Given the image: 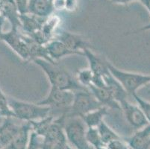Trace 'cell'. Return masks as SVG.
<instances>
[{"label":"cell","mask_w":150,"mask_h":149,"mask_svg":"<svg viewBox=\"0 0 150 149\" xmlns=\"http://www.w3.org/2000/svg\"><path fill=\"white\" fill-rule=\"evenodd\" d=\"M49 1H50V2H53V0H49Z\"/></svg>","instance_id":"obj_42"},{"label":"cell","mask_w":150,"mask_h":149,"mask_svg":"<svg viewBox=\"0 0 150 149\" xmlns=\"http://www.w3.org/2000/svg\"><path fill=\"white\" fill-rule=\"evenodd\" d=\"M150 31V23L146 25H144L142 26L141 28H140L139 29L135 30V31H132V32H129L127 35H132V34H137L138 32H141V31Z\"/></svg>","instance_id":"obj_34"},{"label":"cell","mask_w":150,"mask_h":149,"mask_svg":"<svg viewBox=\"0 0 150 149\" xmlns=\"http://www.w3.org/2000/svg\"><path fill=\"white\" fill-rule=\"evenodd\" d=\"M33 62L42 69L50 82L51 87L67 90L71 91L88 90L79 83L76 78L73 76L58 64L43 58H37Z\"/></svg>","instance_id":"obj_1"},{"label":"cell","mask_w":150,"mask_h":149,"mask_svg":"<svg viewBox=\"0 0 150 149\" xmlns=\"http://www.w3.org/2000/svg\"><path fill=\"white\" fill-rule=\"evenodd\" d=\"M75 97V92L67 90L51 87L50 93L43 100L38 104L43 106L50 107L53 110H59L62 113H68L73 105Z\"/></svg>","instance_id":"obj_6"},{"label":"cell","mask_w":150,"mask_h":149,"mask_svg":"<svg viewBox=\"0 0 150 149\" xmlns=\"http://www.w3.org/2000/svg\"><path fill=\"white\" fill-rule=\"evenodd\" d=\"M132 96L135 100L137 105H138L142 112L144 113V116L150 124V102L145 100L144 98H141L137 93L133 94Z\"/></svg>","instance_id":"obj_28"},{"label":"cell","mask_w":150,"mask_h":149,"mask_svg":"<svg viewBox=\"0 0 150 149\" xmlns=\"http://www.w3.org/2000/svg\"><path fill=\"white\" fill-rule=\"evenodd\" d=\"M53 39H57L66 45L69 49L84 56L83 52L85 49H93V46L84 37L76 33L69 32L65 30L57 31Z\"/></svg>","instance_id":"obj_9"},{"label":"cell","mask_w":150,"mask_h":149,"mask_svg":"<svg viewBox=\"0 0 150 149\" xmlns=\"http://www.w3.org/2000/svg\"><path fill=\"white\" fill-rule=\"evenodd\" d=\"M21 28L28 36H32L41 30L43 23L46 19L40 18L35 15L27 13L20 15Z\"/></svg>","instance_id":"obj_19"},{"label":"cell","mask_w":150,"mask_h":149,"mask_svg":"<svg viewBox=\"0 0 150 149\" xmlns=\"http://www.w3.org/2000/svg\"><path fill=\"white\" fill-rule=\"evenodd\" d=\"M102 105L98 102L89 90H79L75 92V97L67 117H81L90 112L100 108Z\"/></svg>","instance_id":"obj_7"},{"label":"cell","mask_w":150,"mask_h":149,"mask_svg":"<svg viewBox=\"0 0 150 149\" xmlns=\"http://www.w3.org/2000/svg\"><path fill=\"white\" fill-rule=\"evenodd\" d=\"M42 137L38 136L35 132L31 131L29 142L26 149H40L41 148Z\"/></svg>","instance_id":"obj_29"},{"label":"cell","mask_w":150,"mask_h":149,"mask_svg":"<svg viewBox=\"0 0 150 149\" xmlns=\"http://www.w3.org/2000/svg\"><path fill=\"white\" fill-rule=\"evenodd\" d=\"M14 2L17 6V11L20 15L29 13L28 12L29 0H14Z\"/></svg>","instance_id":"obj_30"},{"label":"cell","mask_w":150,"mask_h":149,"mask_svg":"<svg viewBox=\"0 0 150 149\" xmlns=\"http://www.w3.org/2000/svg\"><path fill=\"white\" fill-rule=\"evenodd\" d=\"M120 105L125 119L131 127L137 131L149 124L137 105H134L125 100L121 102Z\"/></svg>","instance_id":"obj_10"},{"label":"cell","mask_w":150,"mask_h":149,"mask_svg":"<svg viewBox=\"0 0 150 149\" xmlns=\"http://www.w3.org/2000/svg\"><path fill=\"white\" fill-rule=\"evenodd\" d=\"M83 52L84 56L89 63V68L94 75L104 77L110 73L108 66V61L102 59V57L94 54L91 49H85Z\"/></svg>","instance_id":"obj_14"},{"label":"cell","mask_w":150,"mask_h":149,"mask_svg":"<svg viewBox=\"0 0 150 149\" xmlns=\"http://www.w3.org/2000/svg\"><path fill=\"white\" fill-rule=\"evenodd\" d=\"M148 87H149V89H150V84H149V85L148 86Z\"/></svg>","instance_id":"obj_43"},{"label":"cell","mask_w":150,"mask_h":149,"mask_svg":"<svg viewBox=\"0 0 150 149\" xmlns=\"http://www.w3.org/2000/svg\"><path fill=\"white\" fill-rule=\"evenodd\" d=\"M32 131L30 122L23 123L20 131L5 149H26Z\"/></svg>","instance_id":"obj_18"},{"label":"cell","mask_w":150,"mask_h":149,"mask_svg":"<svg viewBox=\"0 0 150 149\" xmlns=\"http://www.w3.org/2000/svg\"><path fill=\"white\" fill-rule=\"evenodd\" d=\"M13 117H5L0 125V143L2 147L5 148L11 142L17 134L21 128V125H17L13 121Z\"/></svg>","instance_id":"obj_13"},{"label":"cell","mask_w":150,"mask_h":149,"mask_svg":"<svg viewBox=\"0 0 150 149\" xmlns=\"http://www.w3.org/2000/svg\"><path fill=\"white\" fill-rule=\"evenodd\" d=\"M137 1H139L142 3V5H144L146 8L148 12L150 14V0H137Z\"/></svg>","instance_id":"obj_36"},{"label":"cell","mask_w":150,"mask_h":149,"mask_svg":"<svg viewBox=\"0 0 150 149\" xmlns=\"http://www.w3.org/2000/svg\"><path fill=\"white\" fill-rule=\"evenodd\" d=\"M5 21H6V20H5V17H4L2 14L0 15V35L3 32V31H2V28H3L4 24H5Z\"/></svg>","instance_id":"obj_37"},{"label":"cell","mask_w":150,"mask_h":149,"mask_svg":"<svg viewBox=\"0 0 150 149\" xmlns=\"http://www.w3.org/2000/svg\"><path fill=\"white\" fill-rule=\"evenodd\" d=\"M93 77L94 74L91 69L90 68H86L78 71L76 79L81 86L85 88H88V87L92 84Z\"/></svg>","instance_id":"obj_25"},{"label":"cell","mask_w":150,"mask_h":149,"mask_svg":"<svg viewBox=\"0 0 150 149\" xmlns=\"http://www.w3.org/2000/svg\"><path fill=\"white\" fill-rule=\"evenodd\" d=\"M60 21L61 20L58 16H53V15H51L50 17L45 20L40 31L44 39L46 40V43L54 38V35L57 31V28L59 26Z\"/></svg>","instance_id":"obj_22"},{"label":"cell","mask_w":150,"mask_h":149,"mask_svg":"<svg viewBox=\"0 0 150 149\" xmlns=\"http://www.w3.org/2000/svg\"><path fill=\"white\" fill-rule=\"evenodd\" d=\"M147 93H148L149 95H150V89H149V90H147Z\"/></svg>","instance_id":"obj_39"},{"label":"cell","mask_w":150,"mask_h":149,"mask_svg":"<svg viewBox=\"0 0 150 149\" xmlns=\"http://www.w3.org/2000/svg\"><path fill=\"white\" fill-rule=\"evenodd\" d=\"M110 74L120 83L129 95L137 93V90L150 84V75L127 72L118 69L108 61Z\"/></svg>","instance_id":"obj_3"},{"label":"cell","mask_w":150,"mask_h":149,"mask_svg":"<svg viewBox=\"0 0 150 149\" xmlns=\"http://www.w3.org/2000/svg\"><path fill=\"white\" fill-rule=\"evenodd\" d=\"M52 4L54 10L61 11L65 9V0H53Z\"/></svg>","instance_id":"obj_33"},{"label":"cell","mask_w":150,"mask_h":149,"mask_svg":"<svg viewBox=\"0 0 150 149\" xmlns=\"http://www.w3.org/2000/svg\"><path fill=\"white\" fill-rule=\"evenodd\" d=\"M67 149H72V148H71L69 147H69H68V148H67Z\"/></svg>","instance_id":"obj_41"},{"label":"cell","mask_w":150,"mask_h":149,"mask_svg":"<svg viewBox=\"0 0 150 149\" xmlns=\"http://www.w3.org/2000/svg\"><path fill=\"white\" fill-rule=\"evenodd\" d=\"M134 1H137V0H110V2L113 3L120 4V5H127Z\"/></svg>","instance_id":"obj_35"},{"label":"cell","mask_w":150,"mask_h":149,"mask_svg":"<svg viewBox=\"0 0 150 149\" xmlns=\"http://www.w3.org/2000/svg\"><path fill=\"white\" fill-rule=\"evenodd\" d=\"M0 40L9 46L23 61H31V56L28 45L24 35L18 32V30L11 29L0 35Z\"/></svg>","instance_id":"obj_8"},{"label":"cell","mask_w":150,"mask_h":149,"mask_svg":"<svg viewBox=\"0 0 150 149\" xmlns=\"http://www.w3.org/2000/svg\"><path fill=\"white\" fill-rule=\"evenodd\" d=\"M107 115H108V108L102 106L100 108L90 112L80 118L83 120L87 128H97L99 124L104 121L103 119Z\"/></svg>","instance_id":"obj_21"},{"label":"cell","mask_w":150,"mask_h":149,"mask_svg":"<svg viewBox=\"0 0 150 149\" xmlns=\"http://www.w3.org/2000/svg\"><path fill=\"white\" fill-rule=\"evenodd\" d=\"M0 117H13V113L11 109L8 104V97L4 94L2 90L0 88Z\"/></svg>","instance_id":"obj_27"},{"label":"cell","mask_w":150,"mask_h":149,"mask_svg":"<svg viewBox=\"0 0 150 149\" xmlns=\"http://www.w3.org/2000/svg\"><path fill=\"white\" fill-rule=\"evenodd\" d=\"M2 148H4L2 147V145H1V143H0V149H2Z\"/></svg>","instance_id":"obj_40"},{"label":"cell","mask_w":150,"mask_h":149,"mask_svg":"<svg viewBox=\"0 0 150 149\" xmlns=\"http://www.w3.org/2000/svg\"><path fill=\"white\" fill-rule=\"evenodd\" d=\"M107 145L110 149H130L127 143L124 142L121 139H116V140L110 142Z\"/></svg>","instance_id":"obj_31"},{"label":"cell","mask_w":150,"mask_h":149,"mask_svg":"<svg viewBox=\"0 0 150 149\" xmlns=\"http://www.w3.org/2000/svg\"><path fill=\"white\" fill-rule=\"evenodd\" d=\"M54 117L52 114L49 117H46V118L42 119L30 121L32 131L35 132L38 136L43 137L52 123V121H54Z\"/></svg>","instance_id":"obj_24"},{"label":"cell","mask_w":150,"mask_h":149,"mask_svg":"<svg viewBox=\"0 0 150 149\" xmlns=\"http://www.w3.org/2000/svg\"><path fill=\"white\" fill-rule=\"evenodd\" d=\"M86 138L88 143L91 146L96 148L100 146L105 145L101 139L100 135L99 133L97 128H88L86 132Z\"/></svg>","instance_id":"obj_26"},{"label":"cell","mask_w":150,"mask_h":149,"mask_svg":"<svg viewBox=\"0 0 150 149\" xmlns=\"http://www.w3.org/2000/svg\"><path fill=\"white\" fill-rule=\"evenodd\" d=\"M78 7V0H65V10L73 11Z\"/></svg>","instance_id":"obj_32"},{"label":"cell","mask_w":150,"mask_h":149,"mask_svg":"<svg viewBox=\"0 0 150 149\" xmlns=\"http://www.w3.org/2000/svg\"><path fill=\"white\" fill-rule=\"evenodd\" d=\"M88 89L102 106L106 107L108 109L121 110L120 105L114 99L112 93H110L107 86L99 87L91 85Z\"/></svg>","instance_id":"obj_12"},{"label":"cell","mask_w":150,"mask_h":149,"mask_svg":"<svg viewBox=\"0 0 150 149\" xmlns=\"http://www.w3.org/2000/svg\"><path fill=\"white\" fill-rule=\"evenodd\" d=\"M95 149H110V148L109 147H108V145H105L100 146V147H98Z\"/></svg>","instance_id":"obj_38"},{"label":"cell","mask_w":150,"mask_h":149,"mask_svg":"<svg viewBox=\"0 0 150 149\" xmlns=\"http://www.w3.org/2000/svg\"><path fill=\"white\" fill-rule=\"evenodd\" d=\"M2 15L10 23L11 29L18 30L21 28L20 14L19 13L14 0H1Z\"/></svg>","instance_id":"obj_16"},{"label":"cell","mask_w":150,"mask_h":149,"mask_svg":"<svg viewBox=\"0 0 150 149\" xmlns=\"http://www.w3.org/2000/svg\"><path fill=\"white\" fill-rule=\"evenodd\" d=\"M125 142L131 149H150V124L137 130Z\"/></svg>","instance_id":"obj_15"},{"label":"cell","mask_w":150,"mask_h":149,"mask_svg":"<svg viewBox=\"0 0 150 149\" xmlns=\"http://www.w3.org/2000/svg\"><path fill=\"white\" fill-rule=\"evenodd\" d=\"M54 11L52 2L49 0H29L28 12L40 18L46 19Z\"/></svg>","instance_id":"obj_17"},{"label":"cell","mask_w":150,"mask_h":149,"mask_svg":"<svg viewBox=\"0 0 150 149\" xmlns=\"http://www.w3.org/2000/svg\"><path fill=\"white\" fill-rule=\"evenodd\" d=\"M87 126L79 117H66L64 130L67 141L76 149H95L86 138Z\"/></svg>","instance_id":"obj_4"},{"label":"cell","mask_w":150,"mask_h":149,"mask_svg":"<svg viewBox=\"0 0 150 149\" xmlns=\"http://www.w3.org/2000/svg\"><path fill=\"white\" fill-rule=\"evenodd\" d=\"M2 149H5V148H2Z\"/></svg>","instance_id":"obj_44"},{"label":"cell","mask_w":150,"mask_h":149,"mask_svg":"<svg viewBox=\"0 0 150 149\" xmlns=\"http://www.w3.org/2000/svg\"><path fill=\"white\" fill-rule=\"evenodd\" d=\"M65 116L61 115L54 119L46 133L42 137L40 149H67V139L65 134L64 125Z\"/></svg>","instance_id":"obj_5"},{"label":"cell","mask_w":150,"mask_h":149,"mask_svg":"<svg viewBox=\"0 0 150 149\" xmlns=\"http://www.w3.org/2000/svg\"><path fill=\"white\" fill-rule=\"evenodd\" d=\"M8 100L14 118L21 121L30 122L52 115V109L50 107L40 105L38 103L23 102L12 97H8Z\"/></svg>","instance_id":"obj_2"},{"label":"cell","mask_w":150,"mask_h":149,"mask_svg":"<svg viewBox=\"0 0 150 149\" xmlns=\"http://www.w3.org/2000/svg\"><path fill=\"white\" fill-rule=\"evenodd\" d=\"M103 78H104L106 86L109 89L110 93H112L114 99L118 103L120 104L124 101L128 100L127 98L129 95L128 93L121 85L120 83L110 74V72Z\"/></svg>","instance_id":"obj_20"},{"label":"cell","mask_w":150,"mask_h":149,"mask_svg":"<svg viewBox=\"0 0 150 149\" xmlns=\"http://www.w3.org/2000/svg\"><path fill=\"white\" fill-rule=\"evenodd\" d=\"M97 129L102 143L105 145L114 140L121 139L120 136L117 134L112 128H110L104 121H102L99 124V126L97 127Z\"/></svg>","instance_id":"obj_23"},{"label":"cell","mask_w":150,"mask_h":149,"mask_svg":"<svg viewBox=\"0 0 150 149\" xmlns=\"http://www.w3.org/2000/svg\"><path fill=\"white\" fill-rule=\"evenodd\" d=\"M46 52L50 59L53 62L63 57L70 55H79V54L69 49L67 46L57 39H52L45 45Z\"/></svg>","instance_id":"obj_11"}]
</instances>
